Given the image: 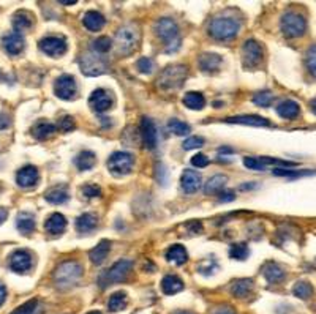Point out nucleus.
Listing matches in <instances>:
<instances>
[{"instance_id": "1", "label": "nucleus", "mask_w": 316, "mask_h": 314, "mask_svg": "<svg viewBox=\"0 0 316 314\" xmlns=\"http://www.w3.org/2000/svg\"><path fill=\"white\" fill-rule=\"evenodd\" d=\"M82 265L78 262V260H65L57 265V268L54 270V284L57 289L60 290H67L73 286L78 284V281L82 276Z\"/></svg>"}, {"instance_id": "2", "label": "nucleus", "mask_w": 316, "mask_h": 314, "mask_svg": "<svg viewBox=\"0 0 316 314\" xmlns=\"http://www.w3.org/2000/svg\"><path fill=\"white\" fill-rule=\"evenodd\" d=\"M240 30V21L231 16L214 18L209 24V35L218 41H228L237 37Z\"/></svg>"}, {"instance_id": "3", "label": "nucleus", "mask_w": 316, "mask_h": 314, "mask_svg": "<svg viewBox=\"0 0 316 314\" xmlns=\"http://www.w3.org/2000/svg\"><path fill=\"white\" fill-rule=\"evenodd\" d=\"M153 32L158 38L165 41L166 52H174L181 46V37H179V26L171 18L158 19L153 26Z\"/></svg>"}, {"instance_id": "4", "label": "nucleus", "mask_w": 316, "mask_h": 314, "mask_svg": "<svg viewBox=\"0 0 316 314\" xmlns=\"http://www.w3.org/2000/svg\"><path fill=\"white\" fill-rule=\"evenodd\" d=\"M141 41V30L136 24H125L115 34V46L122 56H128L138 48Z\"/></svg>"}, {"instance_id": "5", "label": "nucleus", "mask_w": 316, "mask_h": 314, "mask_svg": "<svg viewBox=\"0 0 316 314\" xmlns=\"http://www.w3.org/2000/svg\"><path fill=\"white\" fill-rule=\"evenodd\" d=\"M133 268V262L130 259H122L117 260L111 268L104 270L98 278V284L100 287H108L111 284H119V282L125 281L126 276L130 275V271Z\"/></svg>"}, {"instance_id": "6", "label": "nucleus", "mask_w": 316, "mask_h": 314, "mask_svg": "<svg viewBox=\"0 0 316 314\" xmlns=\"http://www.w3.org/2000/svg\"><path fill=\"white\" fill-rule=\"evenodd\" d=\"M280 29L286 38H299L307 32V19L297 12H286L280 19Z\"/></svg>"}, {"instance_id": "7", "label": "nucleus", "mask_w": 316, "mask_h": 314, "mask_svg": "<svg viewBox=\"0 0 316 314\" xmlns=\"http://www.w3.org/2000/svg\"><path fill=\"white\" fill-rule=\"evenodd\" d=\"M187 67L185 65H170L166 67L162 75L158 76V87L163 90H174L184 84L187 78Z\"/></svg>"}, {"instance_id": "8", "label": "nucleus", "mask_w": 316, "mask_h": 314, "mask_svg": "<svg viewBox=\"0 0 316 314\" xmlns=\"http://www.w3.org/2000/svg\"><path fill=\"white\" fill-rule=\"evenodd\" d=\"M79 68L82 71V75L93 78V76H101L103 73H106L108 65L101 59V56L95 54V52H84L79 57Z\"/></svg>"}, {"instance_id": "9", "label": "nucleus", "mask_w": 316, "mask_h": 314, "mask_svg": "<svg viewBox=\"0 0 316 314\" xmlns=\"http://www.w3.org/2000/svg\"><path fill=\"white\" fill-rule=\"evenodd\" d=\"M133 155L128 152H114L108 158V169L114 175H126L133 169Z\"/></svg>"}, {"instance_id": "10", "label": "nucleus", "mask_w": 316, "mask_h": 314, "mask_svg": "<svg viewBox=\"0 0 316 314\" xmlns=\"http://www.w3.org/2000/svg\"><path fill=\"white\" fill-rule=\"evenodd\" d=\"M262 57H264L262 46L256 40H247L244 46H242V62H244V67L250 70L259 67Z\"/></svg>"}, {"instance_id": "11", "label": "nucleus", "mask_w": 316, "mask_h": 314, "mask_svg": "<svg viewBox=\"0 0 316 314\" xmlns=\"http://www.w3.org/2000/svg\"><path fill=\"white\" fill-rule=\"evenodd\" d=\"M38 48L41 49V52H45L49 57H62L67 52L68 46H67V40L59 35H49L40 40Z\"/></svg>"}, {"instance_id": "12", "label": "nucleus", "mask_w": 316, "mask_h": 314, "mask_svg": "<svg viewBox=\"0 0 316 314\" xmlns=\"http://www.w3.org/2000/svg\"><path fill=\"white\" fill-rule=\"evenodd\" d=\"M76 79L71 75H62L54 82V92L60 100H71L76 95Z\"/></svg>"}, {"instance_id": "13", "label": "nucleus", "mask_w": 316, "mask_h": 314, "mask_svg": "<svg viewBox=\"0 0 316 314\" xmlns=\"http://www.w3.org/2000/svg\"><path fill=\"white\" fill-rule=\"evenodd\" d=\"M139 133H141V139L145 149H155L158 144V134L155 123L149 117H142L141 125H139Z\"/></svg>"}, {"instance_id": "14", "label": "nucleus", "mask_w": 316, "mask_h": 314, "mask_svg": "<svg viewBox=\"0 0 316 314\" xmlns=\"http://www.w3.org/2000/svg\"><path fill=\"white\" fill-rule=\"evenodd\" d=\"M8 264L15 273H26L32 267V254L26 249H18L10 256Z\"/></svg>"}, {"instance_id": "15", "label": "nucleus", "mask_w": 316, "mask_h": 314, "mask_svg": "<svg viewBox=\"0 0 316 314\" xmlns=\"http://www.w3.org/2000/svg\"><path fill=\"white\" fill-rule=\"evenodd\" d=\"M89 106L95 112H106L112 106V98L109 95V92H106L104 89L93 90L89 98Z\"/></svg>"}, {"instance_id": "16", "label": "nucleus", "mask_w": 316, "mask_h": 314, "mask_svg": "<svg viewBox=\"0 0 316 314\" xmlns=\"http://www.w3.org/2000/svg\"><path fill=\"white\" fill-rule=\"evenodd\" d=\"M24 46H26V40L18 32H10L2 38V48L10 56L21 54V52L24 51Z\"/></svg>"}, {"instance_id": "17", "label": "nucleus", "mask_w": 316, "mask_h": 314, "mask_svg": "<svg viewBox=\"0 0 316 314\" xmlns=\"http://www.w3.org/2000/svg\"><path fill=\"white\" fill-rule=\"evenodd\" d=\"M203 183V177L198 171L195 169H185L182 174V179H181V185H182V190L187 194H193L196 193L199 188H201Z\"/></svg>"}, {"instance_id": "18", "label": "nucleus", "mask_w": 316, "mask_h": 314, "mask_svg": "<svg viewBox=\"0 0 316 314\" xmlns=\"http://www.w3.org/2000/svg\"><path fill=\"white\" fill-rule=\"evenodd\" d=\"M38 169L35 166H26L23 167V169H19L18 174H16V182L19 186L23 188H30L37 185L38 182Z\"/></svg>"}, {"instance_id": "19", "label": "nucleus", "mask_w": 316, "mask_h": 314, "mask_svg": "<svg viewBox=\"0 0 316 314\" xmlns=\"http://www.w3.org/2000/svg\"><path fill=\"white\" fill-rule=\"evenodd\" d=\"M277 114L281 119L294 120L296 117H299L300 106H299V103L294 100H283L277 106Z\"/></svg>"}, {"instance_id": "20", "label": "nucleus", "mask_w": 316, "mask_h": 314, "mask_svg": "<svg viewBox=\"0 0 316 314\" xmlns=\"http://www.w3.org/2000/svg\"><path fill=\"white\" fill-rule=\"evenodd\" d=\"M65 227H67V219L59 212L52 213L45 221V229H46V232L51 234V235L62 234L63 231H65Z\"/></svg>"}, {"instance_id": "21", "label": "nucleus", "mask_w": 316, "mask_h": 314, "mask_svg": "<svg viewBox=\"0 0 316 314\" xmlns=\"http://www.w3.org/2000/svg\"><path fill=\"white\" fill-rule=\"evenodd\" d=\"M109 251H111V242H108V240H101L97 246L90 249V253H89L90 262L93 265H101L104 260H106Z\"/></svg>"}, {"instance_id": "22", "label": "nucleus", "mask_w": 316, "mask_h": 314, "mask_svg": "<svg viewBox=\"0 0 316 314\" xmlns=\"http://www.w3.org/2000/svg\"><path fill=\"white\" fill-rule=\"evenodd\" d=\"M104 23H106V21H104V16L98 12H95V10H90V12L84 13V16H82V24L89 32H98V30L103 29Z\"/></svg>"}, {"instance_id": "23", "label": "nucleus", "mask_w": 316, "mask_h": 314, "mask_svg": "<svg viewBox=\"0 0 316 314\" xmlns=\"http://www.w3.org/2000/svg\"><path fill=\"white\" fill-rule=\"evenodd\" d=\"M228 123H239V125H250V127H270V122L266 117L255 116V114H250V116H236V117H228Z\"/></svg>"}, {"instance_id": "24", "label": "nucleus", "mask_w": 316, "mask_h": 314, "mask_svg": "<svg viewBox=\"0 0 316 314\" xmlns=\"http://www.w3.org/2000/svg\"><path fill=\"white\" fill-rule=\"evenodd\" d=\"M221 62H223V59H221V56L215 54V52H204L199 57V67H201L203 71L214 73L221 67Z\"/></svg>"}, {"instance_id": "25", "label": "nucleus", "mask_w": 316, "mask_h": 314, "mask_svg": "<svg viewBox=\"0 0 316 314\" xmlns=\"http://www.w3.org/2000/svg\"><path fill=\"white\" fill-rule=\"evenodd\" d=\"M262 275H264V278L270 284H278V282L284 279V270L275 262H267L262 267Z\"/></svg>"}, {"instance_id": "26", "label": "nucleus", "mask_w": 316, "mask_h": 314, "mask_svg": "<svg viewBox=\"0 0 316 314\" xmlns=\"http://www.w3.org/2000/svg\"><path fill=\"white\" fill-rule=\"evenodd\" d=\"M253 286L255 284H253V279H250V278L237 279L231 284V294H233L234 297H237V298H245L251 294Z\"/></svg>"}, {"instance_id": "27", "label": "nucleus", "mask_w": 316, "mask_h": 314, "mask_svg": "<svg viewBox=\"0 0 316 314\" xmlns=\"http://www.w3.org/2000/svg\"><path fill=\"white\" fill-rule=\"evenodd\" d=\"M228 182V177L223 174H215L206 182L204 185V193L206 194H220L223 191V188Z\"/></svg>"}, {"instance_id": "28", "label": "nucleus", "mask_w": 316, "mask_h": 314, "mask_svg": "<svg viewBox=\"0 0 316 314\" xmlns=\"http://www.w3.org/2000/svg\"><path fill=\"white\" fill-rule=\"evenodd\" d=\"M184 289V281L176 275H166L162 279V290L166 295H174Z\"/></svg>"}, {"instance_id": "29", "label": "nucleus", "mask_w": 316, "mask_h": 314, "mask_svg": "<svg viewBox=\"0 0 316 314\" xmlns=\"http://www.w3.org/2000/svg\"><path fill=\"white\" fill-rule=\"evenodd\" d=\"M166 260L176 265H182L188 260V253L182 245H173L166 251Z\"/></svg>"}, {"instance_id": "30", "label": "nucleus", "mask_w": 316, "mask_h": 314, "mask_svg": "<svg viewBox=\"0 0 316 314\" xmlns=\"http://www.w3.org/2000/svg\"><path fill=\"white\" fill-rule=\"evenodd\" d=\"M16 227L18 231L21 234L24 235H29L35 231V218L32 213H27V212H23L18 215V219H16Z\"/></svg>"}, {"instance_id": "31", "label": "nucleus", "mask_w": 316, "mask_h": 314, "mask_svg": "<svg viewBox=\"0 0 316 314\" xmlns=\"http://www.w3.org/2000/svg\"><path fill=\"white\" fill-rule=\"evenodd\" d=\"M182 103L185 108L192 109V111H201L206 106V98L203 93H199V92H188V93H185Z\"/></svg>"}, {"instance_id": "32", "label": "nucleus", "mask_w": 316, "mask_h": 314, "mask_svg": "<svg viewBox=\"0 0 316 314\" xmlns=\"http://www.w3.org/2000/svg\"><path fill=\"white\" fill-rule=\"evenodd\" d=\"M98 224V218L95 213H82L81 216H78L76 219V229L79 232H92Z\"/></svg>"}, {"instance_id": "33", "label": "nucleus", "mask_w": 316, "mask_h": 314, "mask_svg": "<svg viewBox=\"0 0 316 314\" xmlns=\"http://www.w3.org/2000/svg\"><path fill=\"white\" fill-rule=\"evenodd\" d=\"M45 199L49 204L59 205V204H63V202L68 201V191H67L65 186H54V188H51V190L46 191Z\"/></svg>"}, {"instance_id": "34", "label": "nucleus", "mask_w": 316, "mask_h": 314, "mask_svg": "<svg viewBox=\"0 0 316 314\" xmlns=\"http://www.w3.org/2000/svg\"><path fill=\"white\" fill-rule=\"evenodd\" d=\"M32 26H34V18H32L30 13H27V12H18L13 16L15 32L21 34V32H24V30H29Z\"/></svg>"}, {"instance_id": "35", "label": "nucleus", "mask_w": 316, "mask_h": 314, "mask_svg": "<svg viewBox=\"0 0 316 314\" xmlns=\"http://www.w3.org/2000/svg\"><path fill=\"white\" fill-rule=\"evenodd\" d=\"M95 163H97V156H95V153L90 150H84V152L78 153L76 160H75V164L78 166L79 171H90L95 166Z\"/></svg>"}, {"instance_id": "36", "label": "nucleus", "mask_w": 316, "mask_h": 314, "mask_svg": "<svg viewBox=\"0 0 316 314\" xmlns=\"http://www.w3.org/2000/svg\"><path fill=\"white\" fill-rule=\"evenodd\" d=\"M54 133H56V127L49 122H38L35 127L32 128V134H34L38 141H45L51 138Z\"/></svg>"}, {"instance_id": "37", "label": "nucleus", "mask_w": 316, "mask_h": 314, "mask_svg": "<svg viewBox=\"0 0 316 314\" xmlns=\"http://www.w3.org/2000/svg\"><path fill=\"white\" fill-rule=\"evenodd\" d=\"M313 292H314L313 286L308 281H299L292 287V294L296 297H299V298H302V300H308L313 295Z\"/></svg>"}, {"instance_id": "38", "label": "nucleus", "mask_w": 316, "mask_h": 314, "mask_svg": "<svg viewBox=\"0 0 316 314\" xmlns=\"http://www.w3.org/2000/svg\"><path fill=\"white\" fill-rule=\"evenodd\" d=\"M125 306H126V294H125V292H115V294H112V295L109 297L108 308H109L112 312L122 311Z\"/></svg>"}, {"instance_id": "39", "label": "nucleus", "mask_w": 316, "mask_h": 314, "mask_svg": "<svg viewBox=\"0 0 316 314\" xmlns=\"http://www.w3.org/2000/svg\"><path fill=\"white\" fill-rule=\"evenodd\" d=\"M40 312H41L40 301L37 298H32V300L23 303L21 306H18L12 314H40Z\"/></svg>"}, {"instance_id": "40", "label": "nucleus", "mask_w": 316, "mask_h": 314, "mask_svg": "<svg viewBox=\"0 0 316 314\" xmlns=\"http://www.w3.org/2000/svg\"><path fill=\"white\" fill-rule=\"evenodd\" d=\"M111 48H112V41L108 37H100L92 41V49L95 54H106Z\"/></svg>"}, {"instance_id": "41", "label": "nucleus", "mask_w": 316, "mask_h": 314, "mask_svg": "<svg viewBox=\"0 0 316 314\" xmlns=\"http://www.w3.org/2000/svg\"><path fill=\"white\" fill-rule=\"evenodd\" d=\"M168 128H170L171 133H174L177 136H185V134H188L190 131H192L188 123L179 120V119H171L170 123H168Z\"/></svg>"}, {"instance_id": "42", "label": "nucleus", "mask_w": 316, "mask_h": 314, "mask_svg": "<svg viewBox=\"0 0 316 314\" xmlns=\"http://www.w3.org/2000/svg\"><path fill=\"white\" fill-rule=\"evenodd\" d=\"M314 174L313 171H299V169H286V167H277L273 169V175L278 177H289V179H296V177H303V175H311Z\"/></svg>"}, {"instance_id": "43", "label": "nucleus", "mask_w": 316, "mask_h": 314, "mask_svg": "<svg viewBox=\"0 0 316 314\" xmlns=\"http://www.w3.org/2000/svg\"><path fill=\"white\" fill-rule=\"evenodd\" d=\"M248 254H250V249H248L247 243H234L229 249V256L237 260H245L248 257Z\"/></svg>"}, {"instance_id": "44", "label": "nucleus", "mask_w": 316, "mask_h": 314, "mask_svg": "<svg viewBox=\"0 0 316 314\" xmlns=\"http://www.w3.org/2000/svg\"><path fill=\"white\" fill-rule=\"evenodd\" d=\"M272 101H273V95L269 90L258 92V93H255V97H253V103L259 108H269L272 104Z\"/></svg>"}, {"instance_id": "45", "label": "nucleus", "mask_w": 316, "mask_h": 314, "mask_svg": "<svg viewBox=\"0 0 316 314\" xmlns=\"http://www.w3.org/2000/svg\"><path fill=\"white\" fill-rule=\"evenodd\" d=\"M305 65H307V70L310 71V75L313 78H316V45L310 46L307 54H305Z\"/></svg>"}, {"instance_id": "46", "label": "nucleus", "mask_w": 316, "mask_h": 314, "mask_svg": "<svg viewBox=\"0 0 316 314\" xmlns=\"http://www.w3.org/2000/svg\"><path fill=\"white\" fill-rule=\"evenodd\" d=\"M204 139L201 138V136H192V138H188L184 141V150H195V149H199L204 145Z\"/></svg>"}, {"instance_id": "47", "label": "nucleus", "mask_w": 316, "mask_h": 314, "mask_svg": "<svg viewBox=\"0 0 316 314\" xmlns=\"http://www.w3.org/2000/svg\"><path fill=\"white\" fill-rule=\"evenodd\" d=\"M136 68H138L139 73H144V75H150L152 70H153V62H152V59L142 57V59H139L138 62H136Z\"/></svg>"}, {"instance_id": "48", "label": "nucleus", "mask_w": 316, "mask_h": 314, "mask_svg": "<svg viewBox=\"0 0 316 314\" xmlns=\"http://www.w3.org/2000/svg\"><path fill=\"white\" fill-rule=\"evenodd\" d=\"M59 130L60 131H63V133H70V131H73L75 130V120H73V117H70V116H65V117H62L60 120H59Z\"/></svg>"}, {"instance_id": "49", "label": "nucleus", "mask_w": 316, "mask_h": 314, "mask_svg": "<svg viewBox=\"0 0 316 314\" xmlns=\"http://www.w3.org/2000/svg\"><path fill=\"white\" fill-rule=\"evenodd\" d=\"M244 164L248 167V169H253V171H264L266 167L261 164L259 161V156L256 158V156H247V158L244 160Z\"/></svg>"}, {"instance_id": "50", "label": "nucleus", "mask_w": 316, "mask_h": 314, "mask_svg": "<svg viewBox=\"0 0 316 314\" xmlns=\"http://www.w3.org/2000/svg\"><path fill=\"white\" fill-rule=\"evenodd\" d=\"M82 194L86 197H100L101 196V190L97 185H86L82 188Z\"/></svg>"}, {"instance_id": "51", "label": "nucleus", "mask_w": 316, "mask_h": 314, "mask_svg": "<svg viewBox=\"0 0 316 314\" xmlns=\"http://www.w3.org/2000/svg\"><path fill=\"white\" fill-rule=\"evenodd\" d=\"M192 164L195 167H198V169H199V167H206V166H209V158L204 153H198L192 158Z\"/></svg>"}, {"instance_id": "52", "label": "nucleus", "mask_w": 316, "mask_h": 314, "mask_svg": "<svg viewBox=\"0 0 316 314\" xmlns=\"http://www.w3.org/2000/svg\"><path fill=\"white\" fill-rule=\"evenodd\" d=\"M236 194L233 191H221L220 193V201L221 202H229V201H234Z\"/></svg>"}, {"instance_id": "53", "label": "nucleus", "mask_w": 316, "mask_h": 314, "mask_svg": "<svg viewBox=\"0 0 316 314\" xmlns=\"http://www.w3.org/2000/svg\"><path fill=\"white\" fill-rule=\"evenodd\" d=\"M214 314H237L236 309L233 306H229V305H223V306H220L217 308V311Z\"/></svg>"}, {"instance_id": "54", "label": "nucleus", "mask_w": 316, "mask_h": 314, "mask_svg": "<svg viewBox=\"0 0 316 314\" xmlns=\"http://www.w3.org/2000/svg\"><path fill=\"white\" fill-rule=\"evenodd\" d=\"M10 125H12V120L7 116V114H0V130H7Z\"/></svg>"}, {"instance_id": "55", "label": "nucleus", "mask_w": 316, "mask_h": 314, "mask_svg": "<svg viewBox=\"0 0 316 314\" xmlns=\"http://www.w3.org/2000/svg\"><path fill=\"white\" fill-rule=\"evenodd\" d=\"M5 298H7V287L0 282V306L5 303Z\"/></svg>"}, {"instance_id": "56", "label": "nucleus", "mask_w": 316, "mask_h": 314, "mask_svg": "<svg viewBox=\"0 0 316 314\" xmlns=\"http://www.w3.org/2000/svg\"><path fill=\"white\" fill-rule=\"evenodd\" d=\"M7 216H8V212H7V208H4V207H0V224H2L5 219H7Z\"/></svg>"}, {"instance_id": "57", "label": "nucleus", "mask_w": 316, "mask_h": 314, "mask_svg": "<svg viewBox=\"0 0 316 314\" xmlns=\"http://www.w3.org/2000/svg\"><path fill=\"white\" fill-rule=\"evenodd\" d=\"M310 108H311V111H313V114H316V98L310 103Z\"/></svg>"}, {"instance_id": "58", "label": "nucleus", "mask_w": 316, "mask_h": 314, "mask_svg": "<svg viewBox=\"0 0 316 314\" xmlns=\"http://www.w3.org/2000/svg\"><path fill=\"white\" fill-rule=\"evenodd\" d=\"M218 152H220V153H231L233 150H231V149H228V147H225V149L221 147V149H218Z\"/></svg>"}, {"instance_id": "59", "label": "nucleus", "mask_w": 316, "mask_h": 314, "mask_svg": "<svg viewBox=\"0 0 316 314\" xmlns=\"http://www.w3.org/2000/svg\"><path fill=\"white\" fill-rule=\"evenodd\" d=\"M174 314H193V312H190V311H177Z\"/></svg>"}, {"instance_id": "60", "label": "nucleus", "mask_w": 316, "mask_h": 314, "mask_svg": "<svg viewBox=\"0 0 316 314\" xmlns=\"http://www.w3.org/2000/svg\"><path fill=\"white\" fill-rule=\"evenodd\" d=\"M62 5H73V4H76V2H60Z\"/></svg>"}, {"instance_id": "61", "label": "nucleus", "mask_w": 316, "mask_h": 314, "mask_svg": "<svg viewBox=\"0 0 316 314\" xmlns=\"http://www.w3.org/2000/svg\"><path fill=\"white\" fill-rule=\"evenodd\" d=\"M86 314H101L100 311H89V312H86Z\"/></svg>"}]
</instances>
